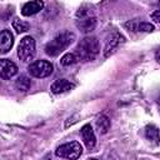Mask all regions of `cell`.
Here are the masks:
<instances>
[{
	"label": "cell",
	"instance_id": "14",
	"mask_svg": "<svg viewBox=\"0 0 160 160\" xmlns=\"http://www.w3.org/2000/svg\"><path fill=\"white\" fill-rule=\"evenodd\" d=\"M15 86L20 91H28L31 88V81H30V79L28 76H24L22 75V76H19L15 80Z\"/></svg>",
	"mask_w": 160,
	"mask_h": 160
},
{
	"label": "cell",
	"instance_id": "20",
	"mask_svg": "<svg viewBox=\"0 0 160 160\" xmlns=\"http://www.w3.org/2000/svg\"><path fill=\"white\" fill-rule=\"evenodd\" d=\"M91 160H98V159H91Z\"/></svg>",
	"mask_w": 160,
	"mask_h": 160
},
{
	"label": "cell",
	"instance_id": "11",
	"mask_svg": "<svg viewBox=\"0 0 160 160\" xmlns=\"http://www.w3.org/2000/svg\"><path fill=\"white\" fill-rule=\"evenodd\" d=\"M42 8H44V2L40 0L29 1V2L24 4V6L21 8V14L24 16H31V15L38 14L40 10H42Z\"/></svg>",
	"mask_w": 160,
	"mask_h": 160
},
{
	"label": "cell",
	"instance_id": "18",
	"mask_svg": "<svg viewBox=\"0 0 160 160\" xmlns=\"http://www.w3.org/2000/svg\"><path fill=\"white\" fill-rule=\"evenodd\" d=\"M154 30V25L150 22H136V29L135 31H145V32H151Z\"/></svg>",
	"mask_w": 160,
	"mask_h": 160
},
{
	"label": "cell",
	"instance_id": "15",
	"mask_svg": "<svg viewBox=\"0 0 160 160\" xmlns=\"http://www.w3.org/2000/svg\"><path fill=\"white\" fill-rule=\"evenodd\" d=\"M145 132H146V138L149 139V140H152L154 142H159V130H158V128L155 126V125H149V126H146V130H145Z\"/></svg>",
	"mask_w": 160,
	"mask_h": 160
},
{
	"label": "cell",
	"instance_id": "10",
	"mask_svg": "<svg viewBox=\"0 0 160 160\" xmlns=\"http://www.w3.org/2000/svg\"><path fill=\"white\" fill-rule=\"evenodd\" d=\"M80 134H81V138H82V141L84 144L86 145L88 149H92L96 144V138H95V134H94V130L91 128L90 124H86L81 128L80 130Z\"/></svg>",
	"mask_w": 160,
	"mask_h": 160
},
{
	"label": "cell",
	"instance_id": "16",
	"mask_svg": "<svg viewBox=\"0 0 160 160\" xmlns=\"http://www.w3.org/2000/svg\"><path fill=\"white\" fill-rule=\"evenodd\" d=\"M76 62H79V61H78V58L75 56L74 52H68L60 59V64L64 65V66H69V65H72V64H76Z\"/></svg>",
	"mask_w": 160,
	"mask_h": 160
},
{
	"label": "cell",
	"instance_id": "2",
	"mask_svg": "<svg viewBox=\"0 0 160 160\" xmlns=\"http://www.w3.org/2000/svg\"><path fill=\"white\" fill-rule=\"evenodd\" d=\"M75 40V34L71 31H62L59 32L52 40H50L45 46V52L49 56H58L62 52L71 42Z\"/></svg>",
	"mask_w": 160,
	"mask_h": 160
},
{
	"label": "cell",
	"instance_id": "13",
	"mask_svg": "<svg viewBox=\"0 0 160 160\" xmlns=\"http://www.w3.org/2000/svg\"><path fill=\"white\" fill-rule=\"evenodd\" d=\"M110 125H111V124H110V120H109L108 116H105V115L98 116V119H96V128H98L99 132L106 134L108 130L110 129Z\"/></svg>",
	"mask_w": 160,
	"mask_h": 160
},
{
	"label": "cell",
	"instance_id": "5",
	"mask_svg": "<svg viewBox=\"0 0 160 160\" xmlns=\"http://www.w3.org/2000/svg\"><path fill=\"white\" fill-rule=\"evenodd\" d=\"M18 56L21 61L29 62L35 56V40L31 36H24L18 46Z\"/></svg>",
	"mask_w": 160,
	"mask_h": 160
},
{
	"label": "cell",
	"instance_id": "7",
	"mask_svg": "<svg viewBox=\"0 0 160 160\" xmlns=\"http://www.w3.org/2000/svg\"><path fill=\"white\" fill-rule=\"evenodd\" d=\"M124 41H125V38L120 32H112L106 39V44H105V49H104V56L109 58L110 55H112L116 51V49L119 48V45L122 44Z\"/></svg>",
	"mask_w": 160,
	"mask_h": 160
},
{
	"label": "cell",
	"instance_id": "12",
	"mask_svg": "<svg viewBox=\"0 0 160 160\" xmlns=\"http://www.w3.org/2000/svg\"><path fill=\"white\" fill-rule=\"evenodd\" d=\"M74 86L75 85L72 82H70L69 80H66V79H59V80H56V81L52 82L50 90L54 94H62V92H66V91L74 89Z\"/></svg>",
	"mask_w": 160,
	"mask_h": 160
},
{
	"label": "cell",
	"instance_id": "19",
	"mask_svg": "<svg viewBox=\"0 0 160 160\" xmlns=\"http://www.w3.org/2000/svg\"><path fill=\"white\" fill-rule=\"evenodd\" d=\"M150 16L155 22H160V10H155Z\"/></svg>",
	"mask_w": 160,
	"mask_h": 160
},
{
	"label": "cell",
	"instance_id": "1",
	"mask_svg": "<svg viewBox=\"0 0 160 160\" xmlns=\"http://www.w3.org/2000/svg\"><path fill=\"white\" fill-rule=\"evenodd\" d=\"M100 52L99 40L95 36H85L81 39L74 51L78 61H91Z\"/></svg>",
	"mask_w": 160,
	"mask_h": 160
},
{
	"label": "cell",
	"instance_id": "9",
	"mask_svg": "<svg viewBox=\"0 0 160 160\" xmlns=\"http://www.w3.org/2000/svg\"><path fill=\"white\" fill-rule=\"evenodd\" d=\"M14 45V36L10 30L0 31V54H6Z\"/></svg>",
	"mask_w": 160,
	"mask_h": 160
},
{
	"label": "cell",
	"instance_id": "3",
	"mask_svg": "<svg viewBox=\"0 0 160 160\" xmlns=\"http://www.w3.org/2000/svg\"><path fill=\"white\" fill-rule=\"evenodd\" d=\"M96 16L94 15L92 10L91 9H84V8H80L76 12V28L84 32V34H88V32H91L95 26H96Z\"/></svg>",
	"mask_w": 160,
	"mask_h": 160
},
{
	"label": "cell",
	"instance_id": "8",
	"mask_svg": "<svg viewBox=\"0 0 160 160\" xmlns=\"http://www.w3.org/2000/svg\"><path fill=\"white\" fill-rule=\"evenodd\" d=\"M18 74V66L9 59H0V78L10 80Z\"/></svg>",
	"mask_w": 160,
	"mask_h": 160
},
{
	"label": "cell",
	"instance_id": "6",
	"mask_svg": "<svg viewBox=\"0 0 160 160\" xmlns=\"http://www.w3.org/2000/svg\"><path fill=\"white\" fill-rule=\"evenodd\" d=\"M52 70H54L52 64L48 60H36V61L31 62L28 68L29 74L34 78H38V79H42V78L49 76L52 72Z\"/></svg>",
	"mask_w": 160,
	"mask_h": 160
},
{
	"label": "cell",
	"instance_id": "17",
	"mask_svg": "<svg viewBox=\"0 0 160 160\" xmlns=\"http://www.w3.org/2000/svg\"><path fill=\"white\" fill-rule=\"evenodd\" d=\"M12 28L20 34V32H25L29 30V24L22 21V20H19V19H15L12 21Z\"/></svg>",
	"mask_w": 160,
	"mask_h": 160
},
{
	"label": "cell",
	"instance_id": "4",
	"mask_svg": "<svg viewBox=\"0 0 160 160\" xmlns=\"http://www.w3.org/2000/svg\"><path fill=\"white\" fill-rule=\"evenodd\" d=\"M55 154H56V156H59L61 159L76 160L82 154V146L78 141H70V142H66V144L60 145L56 149Z\"/></svg>",
	"mask_w": 160,
	"mask_h": 160
}]
</instances>
